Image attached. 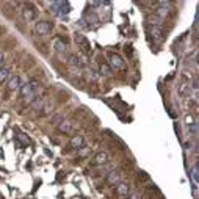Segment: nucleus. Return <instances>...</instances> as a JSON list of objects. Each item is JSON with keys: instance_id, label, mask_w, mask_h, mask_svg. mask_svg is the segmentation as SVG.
Listing matches in <instances>:
<instances>
[{"instance_id": "nucleus-1", "label": "nucleus", "mask_w": 199, "mask_h": 199, "mask_svg": "<svg viewBox=\"0 0 199 199\" xmlns=\"http://www.w3.org/2000/svg\"><path fill=\"white\" fill-rule=\"evenodd\" d=\"M20 94H22L24 99H25L27 104H32L39 94V85L36 82L24 83V85H20Z\"/></svg>"}, {"instance_id": "nucleus-2", "label": "nucleus", "mask_w": 199, "mask_h": 199, "mask_svg": "<svg viewBox=\"0 0 199 199\" xmlns=\"http://www.w3.org/2000/svg\"><path fill=\"white\" fill-rule=\"evenodd\" d=\"M74 41H76L77 47H80L82 52H85V54H89V52H91V42H89V39H88L85 35L76 33V36H74Z\"/></svg>"}, {"instance_id": "nucleus-3", "label": "nucleus", "mask_w": 199, "mask_h": 199, "mask_svg": "<svg viewBox=\"0 0 199 199\" xmlns=\"http://www.w3.org/2000/svg\"><path fill=\"white\" fill-rule=\"evenodd\" d=\"M52 24L50 22H47V20H39L36 22V25H35V33L39 35V36H45L52 32Z\"/></svg>"}, {"instance_id": "nucleus-4", "label": "nucleus", "mask_w": 199, "mask_h": 199, "mask_svg": "<svg viewBox=\"0 0 199 199\" xmlns=\"http://www.w3.org/2000/svg\"><path fill=\"white\" fill-rule=\"evenodd\" d=\"M169 2H165V0H162V2H157V10H155V16L158 17V19H165L168 14H169Z\"/></svg>"}, {"instance_id": "nucleus-5", "label": "nucleus", "mask_w": 199, "mask_h": 199, "mask_svg": "<svg viewBox=\"0 0 199 199\" xmlns=\"http://www.w3.org/2000/svg\"><path fill=\"white\" fill-rule=\"evenodd\" d=\"M52 47H54V50L58 52V54H66V52H67L66 42H64L63 39H60V38H55V39L52 41Z\"/></svg>"}, {"instance_id": "nucleus-6", "label": "nucleus", "mask_w": 199, "mask_h": 199, "mask_svg": "<svg viewBox=\"0 0 199 199\" xmlns=\"http://www.w3.org/2000/svg\"><path fill=\"white\" fill-rule=\"evenodd\" d=\"M147 30H149V35H151L155 41H162V38H163L162 27H158V25H147Z\"/></svg>"}, {"instance_id": "nucleus-7", "label": "nucleus", "mask_w": 199, "mask_h": 199, "mask_svg": "<svg viewBox=\"0 0 199 199\" xmlns=\"http://www.w3.org/2000/svg\"><path fill=\"white\" fill-rule=\"evenodd\" d=\"M58 130L61 133H71L74 130V122L69 121V119H63L60 124H58Z\"/></svg>"}, {"instance_id": "nucleus-8", "label": "nucleus", "mask_w": 199, "mask_h": 199, "mask_svg": "<svg viewBox=\"0 0 199 199\" xmlns=\"http://www.w3.org/2000/svg\"><path fill=\"white\" fill-rule=\"evenodd\" d=\"M108 66H110V67H115V69H121V67L124 66L122 57L118 55V54H111V55H110V64H108Z\"/></svg>"}, {"instance_id": "nucleus-9", "label": "nucleus", "mask_w": 199, "mask_h": 199, "mask_svg": "<svg viewBox=\"0 0 199 199\" xmlns=\"http://www.w3.org/2000/svg\"><path fill=\"white\" fill-rule=\"evenodd\" d=\"M107 162H108V154H107L105 151H102V152H97V154L94 155V158H93V165H97V166L105 165Z\"/></svg>"}, {"instance_id": "nucleus-10", "label": "nucleus", "mask_w": 199, "mask_h": 199, "mask_svg": "<svg viewBox=\"0 0 199 199\" xmlns=\"http://www.w3.org/2000/svg\"><path fill=\"white\" fill-rule=\"evenodd\" d=\"M116 191H118V194H121V196H129V194H130V185H129L127 182H119V184L116 185Z\"/></svg>"}, {"instance_id": "nucleus-11", "label": "nucleus", "mask_w": 199, "mask_h": 199, "mask_svg": "<svg viewBox=\"0 0 199 199\" xmlns=\"http://www.w3.org/2000/svg\"><path fill=\"white\" fill-rule=\"evenodd\" d=\"M20 88V77L19 76H13L10 80H8V89L10 91H16Z\"/></svg>"}, {"instance_id": "nucleus-12", "label": "nucleus", "mask_w": 199, "mask_h": 199, "mask_svg": "<svg viewBox=\"0 0 199 199\" xmlns=\"http://www.w3.org/2000/svg\"><path fill=\"white\" fill-rule=\"evenodd\" d=\"M85 17H86V20H88L86 27H97V24H99V16H97L96 13L89 11V14H86Z\"/></svg>"}, {"instance_id": "nucleus-13", "label": "nucleus", "mask_w": 199, "mask_h": 199, "mask_svg": "<svg viewBox=\"0 0 199 199\" xmlns=\"http://www.w3.org/2000/svg\"><path fill=\"white\" fill-rule=\"evenodd\" d=\"M107 182L110 185H118L121 182V176H119V172L118 171H111L108 172V176H107Z\"/></svg>"}, {"instance_id": "nucleus-14", "label": "nucleus", "mask_w": 199, "mask_h": 199, "mask_svg": "<svg viewBox=\"0 0 199 199\" xmlns=\"http://www.w3.org/2000/svg\"><path fill=\"white\" fill-rule=\"evenodd\" d=\"M111 67L107 64V63H101V66H99V76H102V77H111Z\"/></svg>"}, {"instance_id": "nucleus-15", "label": "nucleus", "mask_w": 199, "mask_h": 199, "mask_svg": "<svg viewBox=\"0 0 199 199\" xmlns=\"http://www.w3.org/2000/svg\"><path fill=\"white\" fill-rule=\"evenodd\" d=\"M83 136L82 135H74L72 138H71V147H74V149H80V147H83Z\"/></svg>"}, {"instance_id": "nucleus-16", "label": "nucleus", "mask_w": 199, "mask_h": 199, "mask_svg": "<svg viewBox=\"0 0 199 199\" xmlns=\"http://www.w3.org/2000/svg\"><path fill=\"white\" fill-rule=\"evenodd\" d=\"M22 17L25 19V20H33V19H35V10L30 8V6H28V8L25 6V8L22 10Z\"/></svg>"}, {"instance_id": "nucleus-17", "label": "nucleus", "mask_w": 199, "mask_h": 199, "mask_svg": "<svg viewBox=\"0 0 199 199\" xmlns=\"http://www.w3.org/2000/svg\"><path fill=\"white\" fill-rule=\"evenodd\" d=\"M191 179H193V182H194V187H197V180H199V165L197 163H194V166L191 168Z\"/></svg>"}, {"instance_id": "nucleus-18", "label": "nucleus", "mask_w": 199, "mask_h": 199, "mask_svg": "<svg viewBox=\"0 0 199 199\" xmlns=\"http://www.w3.org/2000/svg\"><path fill=\"white\" fill-rule=\"evenodd\" d=\"M179 93H180L182 96H190V93H191V86H190V83L182 82V83L179 85Z\"/></svg>"}, {"instance_id": "nucleus-19", "label": "nucleus", "mask_w": 199, "mask_h": 199, "mask_svg": "<svg viewBox=\"0 0 199 199\" xmlns=\"http://www.w3.org/2000/svg\"><path fill=\"white\" fill-rule=\"evenodd\" d=\"M69 11H71V6H69V3H67V2H60L58 14H60V16H64V14H67Z\"/></svg>"}, {"instance_id": "nucleus-20", "label": "nucleus", "mask_w": 199, "mask_h": 199, "mask_svg": "<svg viewBox=\"0 0 199 199\" xmlns=\"http://www.w3.org/2000/svg\"><path fill=\"white\" fill-rule=\"evenodd\" d=\"M8 77H10V69L8 67H2V69H0V85H2Z\"/></svg>"}, {"instance_id": "nucleus-21", "label": "nucleus", "mask_w": 199, "mask_h": 199, "mask_svg": "<svg viewBox=\"0 0 199 199\" xmlns=\"http://www.w3.org/2000/svg\"><path fill=\"white\" fill-rule=\"evenodd\" d=\"M30 105H32L35 110H42V101H41L39 97H36V99H35V101H33Z\"/></svg>"}, {"instance_id": "nucleus-22", "label": "nucleus", "mask_w": 199, "mask_h": 199, "mask_svg": "<svg viewBox=\"0 0 199 199\" xmlns=\"http://www.w3.org/2000/svg\"><path fill=\"white\" fill-rule=\"evenodd\" d=\"M188 132H190V135H193V136L197 135V122H196V121L191 124V126H188Z\"/></svg>"}, {"instance_id": "nucleus-23", "label": "nucleus", "mask_w": 199, "mask_h": 199, "mask_svg": "<svg viewBox=\"0 0 199 199\" xmlns=\"http://www.w3.org/2000/svg\"><path fill=\"white\" fill-rule=\"evenodd\" d=\"M52 121H54V124H57V126H58V124L63 121V116L61 115H54L52 116Z\"/></svg>"}, {"instance_id": "nucleus-24", "label": "nucleus", "mask_w": 199, "mask_h": 199, "mask_svg": "<svg viewBox=\"0 0 199 199\" xmlns=\"http://www.w3.org/2000/svg\"><path fill=\"white\" fill-rule=\"evenodd\" d=\"M193 122H194L193 116H191V115H185V124H187V127H188V126H191Z\"/></svg>"}, {"instance_id": "nucleus-25", "label": "nucleus", "mask_w": 199, "mask_h": 199, "mask_svg": "<svg viewBox=\"0 0 199 199\" xmlns=\"http://www.w3.org/2000/svg\"><path fill=\"white\" fill-rule=\"evenodd\" d=\"M174 129H176V132H177V136H180L182 135V130H180V126H179V124L176 122V124H174Z\"/></svg>"}, {"instance_id": "nucleus-26", "label": "nucleus", "mask_w": 199, "mask_h": 199, "mask_svg": "<svg viewBox=\"0 0 199 199\" xmlns=\"http://www.w3.org/2000/svg\"><path fill=\"white\" fill-rule=\"evenodd\" d=\"M129 196H130V197H129V199H141V196H140V194H138V193H130V194H129Z\"/></svg>"}, {"instance_id": "nucleus-27", "label": "nucleus", "mask_w": 199, "mask_h": 199, "mask_svg": "<svg viewBox=\"0 0 199 199\" xmlns=\"http://www.w3.org/2000/svg\"><path fill=\"white\" fill-rule=\"evenodd\" d=\"M184 146H185V151H188V149H191V146H193V144H191V141H187Z\"/></svg>"}, {"instance_id": "nucleus-28", "label": "nucleus", "mask_w": 199, "mask_h": 199, "mask_svg": "<svg viewBox=\"0 0 199 199\" xmlns=\"http://www.w3.org/2000/svg\"><path fill=\"white\" fill-rule=\"evenodd\" d=\"M3 58H5V55H3V52H0V64L3 63Z\"/></svg>"}]
</instances>
